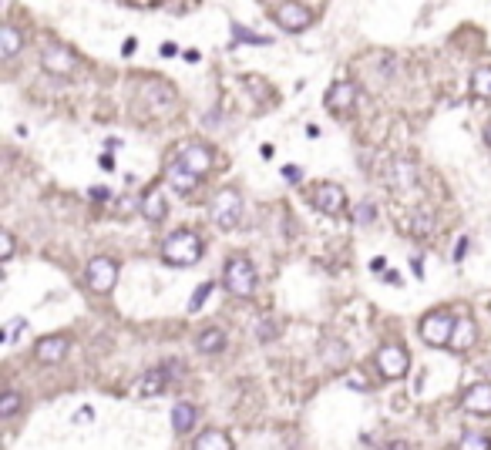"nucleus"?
Returning a JSON list of instances; mask_svg holds the SVG:
<instances>
[{
  "label": "nucleus",
  "mask_w": 491,
  "mask_h": 450,
  "mask_svg": "<svg viewBox=\"0 0 491 450\" xmlns=\"http://www.w3.org/2000/svg\"><path fill=\"white\" fill-rule=\"evenodd\" d=\"M162 259L168 266H195L202 259V239L189 229H175L162 242Z\"/></svg>",
  "instance_id": "nucleus-1"
},
{
  "label": "nucleus",
  "mask_w": 491,
  "mask_h": 450,
  "mask_svg": "<svg viewBox=\"0 0 491 450\" xmlns=\"http://www.w3.org/2000/svg\"><path fill=\"white\" fill-rule=\"evenodd\" d=\"M226 289L243 299H249L256 293V269H253V262L246 256H233L226 262Z\"/></svg>",
  "instance_id": "nucleus-2"
},
{
  "label": "nucleus",
  "mask_w": 491,
  "mask_h": 450,
  "mask_svg": "<svg viewBox=\"0 0 491 450\" xmlns=\"http://www.w3.org/2000/svg\"><path fill=\"white\" fill-rule=\"evenodd\" d=\"M458 316H451L448 309H434L421 320V339L427 347H451V333Z\"/></svg>",
  "instance_id": "nucleus-3"
},
{
  "label": "nucleus",
  "mask_w": 491,
  "mask_h": 450,
  "mask_svg": "<svg viewBox=\"0 0 491 450\" xmlns=\"http://www.w3.org/2000/svg\"><path fill=\"white\" fill-rule=\"evenodd\" d=\"M239 219H243V195L236 192V189L216 192V198H212V222L222 232H233L239 225Z\"/></svg>",
  "instance_id": "nucleus-4"
},
{
  "label": "nucleus",
  "mask_w": 491,
  "mask_h": 450,
  "mask_svg": "<svg viewBox=\"0 0 491 450\" xmlns=\"http://www.w3.org/2000/svg\"><path fill=\"white\" fill-rule=\"evenodd\" d=\"M377 373L384 376V380H401L404 373H407V363H411V356H407V349L401 347V343H384V347L377 349Z\"/></svg>",
  "instance_id": "nucleus-5"
},
{
  "label": "nucleus",
  "mask_w": 491,
  "mask_h": 450,
  "mask_svg": "<svg viewBox=\"0 0 491 450\" xmlns=\"http://www.w3.org/2000/svg\"><path fill=\"white\" fill-rule=\"evenodd\" d=\"M270 13L283 30H307L313 24L310 7H303V4H272Z\"/></svg>",
  "instance_id": "nucleus-6"
},
{
  "label": "nucleus",
  "mask_w": 491,
  "mask_h": 450,
  "mask_svg": "<svg viewBox=\"0 0 491 450\" xmlns=\"http://www.w3.org/2000/svg\"><path fill=\"white\" fill-rule=\"evenodd\" d=\"M40 64L48 74H71V71H78V54L65 44H48L40 51Z\"/></svg>",
  "instance_id": "nucleus-7"
},
{
  "label": "nucleus",
  "mask_w": 491,
  "mask_h": 450,
  "mask_svg": "<svg viewBox=\"0 0 491 450\" xmlns=\"http://www.w3.org/2000/svg\"><path fill=\"white\" fill-rule=\"evenodd\" d=\"M115 279H118V266L115 259L108 256H98L88 262V286L94 293H111L115 289Z\"/></svg>",
  "instance_id": "nucleus-8"
},
{
  "label": "nucleus",
  "mask_w": 491,
  "mask_h": 450,
  "mask_svg": "<svg viewBox=\"0 0 491 450\" xmlns=\"http://www.w3.org/2000/svg\"><path fill=\"white\" fill-rule=\"evenodd\" d=\"M179 162L192 171L195 179H202L209 168H212V152H209L206 145L189 142V145H182V148H179Z\"/></svg>",
  "instance_id": "nucleus-9"
},
{
  "label": "nucleus",
  "mask_w": 491,
  "mask_h": 450,
  "mask_svg": "<svg viewBox=\"0 0 491 450\" xmlns=\"http://www.w3.org/2000/svg\"><path fill=\"white\" fill-rule=\"evenodd\" d=\"M353 101H357V84L353 81H336L333 88L326 91V108L333 115H350L353 111Z\"/></svg>",
  "instance_id": "nucleus-10"
},
{
  "label": "nucleus",
  "mask_w": 491,
  "mask_h": 450,
  "mask_svg": "<svg viewBox=\"0 0 491 450\" xmlns=\"http://www.w3.org/2000/svg\"><path fill=\"white\" fill-rule=\"evenodd\" d=\"M343 206H347V192H343L340 185L324 181V185L316 189V208H320V212H326V215H340Z\"/></svg>",
  "instance_id": "nucleus-11"
},
{
  "label": "nucleus",
  "mask_w": 491,
  "mask_h": 450,
  "mask_svg": "<svg viewBox=\"0 0 491 450\" xmlns=\"http://www.w3.org/2000/svg\"><path fill=\"white\" fill-rule=\"evenodd\" d=\"M168 383V370L165 366H155V370H148L135 380V397H158Z\"/></svg>",
  "instance_id": "nucleus-12"
},
{
  "label": "nucleus",
  "mask_w": 491,
  "mask_h": 450,
  "mask_svg": "<svg viewBox=\"0 0 491 450\" xmlns=\"http://www.w3.org/2000/svg\"><path fill=\"white\" fill-rule=\"evenodd\" d=\"M475 339H478V326L471 316H458L454 322V333H451V349L454 353H465V349L475 347Z\"/></svg>",
  "instance_id": "nucleus-13"
},
{
  "label": "nucleus",
  "mask_w": 491,
  "mask_h": 450,
  "mask_svg": "<svg viewBox=\"0 0 491 450\" xmlns=\"http://www.w3.org/2000/svg\"><path fill=\"white\" fill-rule=\"evenodd\" d=\"M165 179H168V185H172V189H175L179 195H189V192L195 189V185H199V179H195L192 171H189V168L182 165L179 158H175V162H168Z\"/></svg>",
  "instance_id": "nucleus-14"
},
{
  "label": "nucleus",
  "mask_w": 491,
  "mask_h": 450,
  "mask_svg": "<svg viewBox=\"0 0 491 450\" xmlns=\"http://www.w3.org/2000/svg\"><path fill=\"white\" fill-rule=\"evenodd\" d=\"M461 407L468 413H491V383H475L461 397Z\"/></svg>",
  "instance_id": "nucleus-15"
},
{
  "label": "nucleus",
  "mask_w": 491,
  "mask_h": 450,
  "mask_svg": "<svg viewBox=\"0 0 491 450\" xmlns=\"http://www.w3.org/2000/svg\"><path fill=\"white\" fill-rule=\"evenodd\" d=\"M65 353H67V336H44V339H38L40 363H61Z\"/></svg>",
  "instance_id": "nucleus-16"
},
{
  "label": "nucleus",
  "mask_w": 491,
  "mask_h": 450,
  "mask_svg": "<svg viewBox=\"0 0 491 450\" xmlns=\"http://www.w3.org/2000/svg\"><path fill=\"white\" fill-rule=\"evenodd\" d=\"M138 208H142V215L148 222H162L165 219V212H168V202H165V195L158 192V189H148V192L142 195Z\"/></svg>",
  "instance_id": "nucleus-17"
},
{
  "label": "nucleus",
  "mask_w": 491,
  "mask_h": 450,
  "mask_svg": "<svg viewBox=\"0 0 491 450\" xmlns=\"http://www.w3.org/2000/svg\"><path fill=\"white\" fill-rule=\"evenodd\" d=\"M192 450H233V440L226 437L222 430H206V434L195 437Z\"/></svg>",
  "instance_id": "nucleus-18"
},
{
  "label": "nucleus",
  "mask_w": 491,
  "mask_h": 450,
  "mask_svg": "<svg viewBox=\"0 0 491 450\" xmlns=\"http://www.w3.org/2000/svg\"><path fill=\"white\" fill-rule=\"evenodd\" d=\"M195 347H199V353H219V349L226 347V333H222L219 326H209V330L199 333Z\"/></svg>",
  "instance_id": "nucleus-19"
},
{
  "label": "nucleus",
  "mask_w": 491,
  "mask_h": 450,
  "mask_svg": "<svg viewBox=\"0 0 491 450\" xmlns=\"http://www.w3.org/2000/svg\"><path fill=\"white\" fill-rule=\"evenodd\" d=\"M172 427H175V434H189L195 427V407L192 403H175V410H172Z\"/></svg>",
  "instance_id": "nucleus-20"
},
{
  "label": "nucleus",
  "mask_w": 491,
  "mask_h": 450,
  "mask_svg": "<svg viewBox=\"0 0 491 450\" xmlns=\"http://www.w3.org/2000/svg\"><path fill=\"white\" fill-rule=\"evenodd\" d=\"M21 44H24V38H21V30L13 24H4L0 27V54L4 57H13V54L21 51Z\"/></svg>",
  "instance_id": "nucleus-21"
},
{
  "label": "nucleus",
  "mask_w": 491,
  "mask_h": 450,
  "mask_svg": "<svg viewBox=\"0 0 491 450\" xmlns=\"http://www.w3.org/2000/svg\"><path fill=\"white\" fill-rule=\"evenodd\" d=\"M471 94L491 101V67H478V71L471 74Z\"/></svg>",
  "instance_id": "nucleus-22"
},
{
  "label": "nucleus",
  "mask_w": 491,
  "mask_h": 450,
  "mask_svg": "<svg viewBox=\"0 0 491 450\" xmlns=\"http://www.w3.org/2000/svg\"><path fill=\"white\" fill-rule=\"evenodd\" d=\"M458 450H491V437L478 434V430H465L458 440Z\"/></svg>",
  "instance_id": "nucleus-23"
},
{
  "label": "nucleus",
  "mask_w": 491,
  "mask_h": 450,
  "mask_svg": "<svg viewBox=\"0 0 491 450\" xmlns=\"http://www.w3.org/2000/svg\"><path fill=\"white\" fill-rule=\"evenodd\" d=\"M233 38L236 40H249V44H256V47H266V44H272L270 38H259V34H253V30H246V27L233 24Z\"/></svg>",
  "instance_id": "nucleus-24"
},
{
  "label": "nucleus",
  "mask_w": 491,
  "mask_h": 450,
  "mask_svg": "<svg viewBox=\"0 0 491 450\" xmlns=\"http://www.w3.org/2000/svg\"><path fill=\"white\" fill-rule=\"evenodd\" d=\"M21 410V393H4V400H0V417H11V413Z\"/></svg>",
  "instance_id": "nucleus-25"
},
{
  "label": "nucleus",
  "mask_w": 491,
  "mask_h": 450,
  "mask_svg": "<svg viewBox=\"0 0 491 450\" xmlns=\"http://www.w3.org/2000/svg\"><path fill=\"white\" fill-rule=\"evenodd\" d=\"M209 293H212V283H202L199 289H195V296L189 299V313H199V306L209 299Z\"/></svg>",
  "instance_id": "nucleus-26"
},
{
  "label": "nucleus",
  "mask_w": 491,
  "mask_h": 450,
  "mask_svg": "<svg viewBox=\"0 0 491 450\" xmlns=\"http://www.w3.org/2000/svg\"><path fill=\"white\" fill-rule=\"evenodd\" d=\"M11 256H13V235L11 232H0V259L11 262Z\"/></svg>",
  "instance_id": "nucleus-27"
},
{
  "label": "nucleus",
  "mask_w": 491,
  "mask_h": 450,
  "mask_svg": "<svg viewBox=\"0 0 491 450\" xmlns=\"http://www.w3.org/2000/svg\"><path fill=\"white\" fill-rule=\"evenodd\" d=\"M283 179H286V181H299V179H303V171H299L297 165H286V168H283Z\"/></svg>",
  "instance_id": "nucleus-28"
},
{
  "label": "nucleus",
  "mask_w": 491,
  "mask_h": 450,
  "mask_svg": "<svg viewBox=\"0 0 491 450\" xmlns=\"http://www.w3.org/2000/svg\"><path fill=\"white\" fill-rule=\"evenodd\" d=\"M91 198H94V202H108V198H111V192H108V189H101V185H98V189H91Z\"/></svg>",
  "instance_id": "nucleus-29"
},
{
  "label": "nucleus",
  "mask_w": 491,
  "mask_h": 450,
  "mask_svg": "<svg viewBox=\"0 0 491 450\" xmlns=\"http://www.w3.org/2000/svg\"><path fill=\"white\" fill-rule=\"evenodd\" d=\"M131 206H135V202H131L128 195H125V198H118V215H128Z\"/></svg>",
  "instance_id": "nucleus-30"
},
{
  "label": "nucleus",
  "mask_w": 491,
  "mask_h": 450,
  "mask_svg": "<svg viewBox=\"0 0 491 450\" xmlns=\"http://www.w3.org/2000/svg\"><path fill=\"white\" fill-rule=\"evenodd\" d=\"M259 336H263V339H270L272 336V322L270 320H259Z\"/></svg>",
  "instance_id": "nucleus-31"
},
{
  "label": "nucleus",
  "mask_w": 491,
  "mask_h": 450,
  "mask_svg": "<svg viewBox=\"0 0 491 450\" xmlns=\"http://www.w3.org/2000/svg\"><path fill=\"white\" fill-rule=\"evenodd\" d=\"M370 269H374V272H384V269H387V259H384V256H377L374 262H370Z\"/></svg>",
  "instance_id": "nucleus-32"
},
{
  "label": "nucleus",
  "mask_w": 491,
  "mask_h": 450,
  "mask_svg": "<svg viewBox=\"0 0 491 450\" xmlns=\"http://www.w3.org/2000/svg\"><path fill=\"white\" fill-rule=\"evenodd\" d=\"M135 47H138V40H135V38H128V40H125V47H121V54L128 57V54H135Z\"/></svg>",
  "instance_id": "nucleus-33"
},
{
  "label": "nucleus",
  "mask_w": 491,
  "mask_h": 450,
  "mask_svg": "<svg viewBox=\"0 0 491 450\" xmlns=\"http://www.w3.org/2000/svg\"><path fill=\"white\" fill-rule=\"evenodd\" d=\"M98 165L111 171V168H115V158H111V154H101V158H98Z\"/></svg>",
  "instance_id": "nucleus-34"
},
{
  "label": "nucleus",
  "mask_w": 491,
  "mask_h": 450,
  "mask_svg": "<svg viewBox=\"0 0 491 450\" xmlns=\"http://www.w3.org/2000/svg\"><path fill=\"white\" fill-rule=\"evenodd\" d=\"M465 252H468V239H461V242L454 245V259H461V256H465Z\"/></svg>",
  "instance_id": "nucleus-35"
},
{
  "label": "nucleus",
  "mask_w": 491,
  "mask_h": 450,
  "mask_svg": "<svg viewBox=\"0 0 491 450\" xmlns=\"http://www.w3.org/2000/svg\"><path fill=\"white\" fill-rule=\"evenodd\" d=\"M175 54V44H162V57H172Z\"/></svg>",
  "instance_id": "nucleus-36"
},
{
  "label": "nucleus",
  "mask_w": 491,
  "mask_h": 450,
  "mask_svg": "<svg viewBox=\"0 0 491 450\" xmlns=\"http://www.w3.org/2000/svg\"><path fill=\"white\" fill-rule=\"evenodd\" d=\"M259 152H263V158H272V154H276V148H272V145H263Z\"/></svg>",
  "instance_id": "nucleus-37"
},
{
  "label": "nucleus",
  "mask_w": 491,
  "mask_h": 450,
  "mask_svg": "<svg viewBox=\"0 0 491 450\" xmlns=\"http://www.w3.org/2000/svg\"><path fill=\"white\" fill-rule=\"evenodd\" d=\"M350 386H357V390H363L367 383H363V376H350Z\"/></svg>",
  "instance_id": "nucleus-38"
},
{
  "label": "nucleus",
  "mask_w": 491,
  "mask_h": 450,
  "mask_svg": "<svg viewBox=\"0 0 491 450\" xmlns=\"http://www.w3.org/2000/svg\"><path fill=\"white\" fill-rule=\"evenodd\" d=\"M384 450H407V444H401V440H394V444H387Z\"/></svg>",
  "instance_id": "nucleus-39"
},
{
  "label": "nucleus",
  "mask_w": 491,
  "mask_h": 450,
  "mask_svg": "<svg viewBox=\"0 0 491 450\" xmlns=\"http://www.w3.org/2000/svg\"><path fill=\"white\" fill-rule=\"evenodd\" d=\"M485 142L491 145V125H488V128H485Z\"/></svg>",
  "instance_id": "nucleus-40"
}]
</instances>
